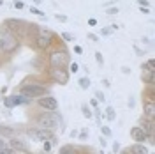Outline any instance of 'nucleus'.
Instances as JSON below:
<instances>
[{
  "label": "nucleus",
  "instance_id": "1",
  "mask_svg": "<svg viewBox=\"0 0 155 154\" xmlns=\"http://www.w3.org/2000/svg\"><path fill=\"white\" fill-rule=\"evenodd\" d=\"M37 126L42 128V129L53 131V129H57V128L60 126V117L55 112H44L37 117Z\"/></svg>",
  "mask_w": 155,
  "mask_h": 154
},
{
  "label": "nucleus",
  "instance_id": "2",
  "mask_svg": "<svg viewBox=\"0 0 155 154\" xmlns=\"http://www.w3.org/2000/svg\"><path fill=\"white\" fill-rule=\"evenodd\" d=\"M46 94V87L39 85V83H27L21 87V96H27V98H41Z\"/></svg>",
  "mask_w": 155,
  "mask_h": 154
},
{
  "label": "nucleus",
  "instance_id": "3",
  "mask_svg": "<svg viewBox=\"0 0 155 154\" xmlns=\"http://www.w3.org/2000/svg\"><path fill=\"white\" fill-rule=\"evenodd\" d=\"M69 64V53L63 50H57L50 55V66L51 67H65Z\"/></svg>",
  "mask_w": 155,
  "mask_h": 154
},
{
  "label": "nucleus",
  "instance_id": "4",
  "mask_svg": "<svg viewBox=\"0 0 155 154\" xmlns=\"http://www.w3.org/2000/svg\"><path fill=\"white\" fill-rule=\"evenodd\" d=\"M53 41V34L50 30H39L37 34V37H35V44H37V48H41V50H46Z\"/></svg>",
  "mask_w": 155,
  "mask_h": 154
},
{
  "label": "nucleus",
  "instance_id": "5",
  "mask_svg": "<svg viewBox=\"0 0 155 154\" xmlns=\"http://www.w3.org/2000/svg\"><path fill=\"white\" fill-rule=\"evenodd\" d=\"M32 138L39 140V142H48V140H53V131L50 129H42V128H35V129H30L28 131Z\"/></svg>",
  "mask_w": 155,
  "mask_h": 154
},
{
  "label": "nucleus",
  "instance_id": "6",
  "mask_svg": "<svg viewBox=\"0 0 155 154\" xmlns=\"http://www.w3.org/2000/svg\"><path fill=\"white\" fill-rule=\"evenodd\" d=\"M51 78L55 82H58L60 85H65L69 82V73L63 67H51Z\"/></svg>",
  "mask_w": 155,
  "mask_h": 154
},
{
  "label": "nucleus",
  "instance_id": "7",
  "mask_svg": "<svg viewBox=\"0 0 155 154\" xmlns=\"http://www.w3.org/2000/svg\"><path fill=\"white\" fill-rule=\"evenodd\" d=\"M39 106H42L44 110L55 112L58 108V101L55 98H51V96H44V98H39Z\"/></svg>",
  "mask_w": 155,
  "mask_h": 154
},
{
  "label": "nucleus",
  "instance_id": "8",
  "mask_svg": "<svg viewBox=\"0 0 155 154\" xmlns=\"http://www.w3.org/2000/svg\"><path fill=\"white\" fill-rule=\"evenodd\" d=\"M131 136H132V140H136V144H143L145 140H148V135H146L139 126H134V128L131 129Z\"/></svg>",
  "mask_w": 155,
  "mask_h": 154
},
{
  "label": "nucleus",
  "instance_id": "9",
  "mask_svg": "<svg viewBox=\"0 0 155 154\" xmlns=\"http://www.w3.org/2000/svg\"><path fill=\"white\" fill-rule=\"evenodd\" d=\"M11 101H12V106H18V104H28L32 101L30 98H27V96H11Z\"/></svg>",
  "mask_w": 155,
  "mask_h": 154
},
{
  "label": "nucleus",
  "instance_id": "10",
  "mask_svg": "<svg viewBox=\"0 0 155 154\" xmlns=\"http://www.w3.org/2000/svg\"><path fill=\"white\" fill-rule=\"evenodd\" d=\"M129 152L131 154H152L143 144H134L131 149H129Z\"/></svg>",
  "mask_w": 155,
  "mask_h": 154
},
{
  "label": "nucleus",
  "instance_id": "11",
  "mask_svg": "<svg viewBox=\"0 0 155 154\" xmlns=\"http://www.w3.org/2000/svg\"><path fill=\"white\" fill-rule=\"evenodd\" d=\"M12 151H27V145L21 142L20 138H12L11 140V145H9Z\"/></svg>",
  "mask_w": 155,
  "mask_h": 154
},
{
  "label": "nucleus",
  "instance_id": "12",
  "mask_svg": "<svg viewBox=\"0 0 155 154\" xmlns=\"http://www.w3.org/2000/svg\"><path fill=\"white\" fill-rule=\"evenodd\" d=\"M145 115L148 117V119H153V115H155V104H153V101H146L145 103Z\"/></svg>",
  "mask_w": 155,
  "mask_h": 154
},
{
  "label": "nucleus",
  "instance_id": "13",
  "mask_svg": "<svg viewBox=\"0 0 155 154\" xmlns=\"http://www.w3.org/2000/svg\"><path fill=\"white\" fill-rule=\"evenodd\" d=\"M141 69H143V73H155V62H153V60L145 62Z\"/></svg>",
  "mask_w": 155,
  "mask_h": 154
},
{
  "label": "nucleus",
  "instance_id": "14",
  "mask_svg": "<svg viewBox=\"0 0 155 154\" xmlns=\"http://www.w3.org/2000/svg\"><path fill=\"white\" fill-rule=\"evenodd\" d=\"M58 154H76V149H74L73 145H63Z\"/></svg>",
  "mask_w": 155,
  "mask_h": 154
},
{
  "label": "nucleus",
  "instance_id": "15",
  "mask_svg": "<svg viewBox=\"0 0 155 154\" xmlns=\"http://www.w3.org/2000/svg\"><path fill=\"white\" fill-rule=\"evenodd\" d=\"M81 112H83V115H85L86 119H92L93 117V112L88 108V104H81Z\"/></svg>",
  "mask_w": 155,
  "mask_h": 154
},
{
  "label": "nucleus",
  "instance_id": "16",
  "mask_svg": "<svg viewBox=\"0 0 155 154\" xmlns=\"http://www.w3.org/2000/svg\"><path fill=\"white\" fill-rule=\"evenodd\" d=\"M143 80H145V82H148L150 85H153V82H155V73H143Z\"/></svg>",
  "mask_w": 155,
  "mask_h": 154
},
{
  "label": "nucleus",
  "instance_id": "17",
  "mask_svg": "<svg viewBox=\"0 0 155 154\" xmlns=\"http://www.w3.org/2000/svg\"><path fill=\"white\" fill-rule=\"evenodd\" d=\"M106 117H108V121H115L116 119V113H115V108L113 106H108V110H106Z\"/></svg>",
  "mask_w": 155,
  "mask_h": 154
},
{
  "label": "nucleus",
  "instance_id": "18",
  "mask_svg": "<svg viewBox=\"0 0 155 154\" xmlns=\"http://www.w3.org/2000/svg\"><path fill=\"white\" fill-rule=\"evenodd\" d=\"M12 41V37H7V36H2L0 37V50H5V46H7V43Z\"/></svg>",
  "mask_w": 155,
  "mask_h": 154
},
{
  "label": "nucleus",
  "instance_id": "19",
  "mask_svg": "<svg viewBox=\"0 0 155 154\" xmlns=\"http://www.w3.org/2000/svg\"><path fill=\"white\" fill-rule=\"evenodd\" d=\"M79 87H81V89H88V87H90V80H88V76H85V78H79Z\"/></svg>",
  "mask_w": 155,
  "mask_h": 154
},
{
  "label": "nucleus",
  "instance_id": "20",
  "mask_svg": "<svg viewBox=\"0 0 155 154\" xmlns=\"http://www.w3.org/2000/svg\"><path fill=\"white\" fill-rule=\"evenodd\" d=\"M30 12H34V14H37V16H42V18L46 20V16H44V12H42V11H39L37 7H30Z\"/></svg>",
  "mask_w": 155,
  "mask_h": 154
},
{
  "label": "nucleus",
  "instance_id": "21",
  "mask_svg": "<svg viewBox=\"0 0 155 154\" xmlns=\"http://www.w3.org/2000/svg\"><path fill=\"white\" fill-rule=\"evenodd\" d=\"M95 99H97V101H106V98H104V94L101 92V91H97V92H95Z\"/></svg>",
  "mask_w": 155,
  "mask_h": 154
},
{
  "label": "nucleus",
  "instance_id": "22",
  "mask_svg": "<svg viewBox=\"0 0 155 154\" xmlns=\"http://www.w3.org/2000/svg\"><path fill=\"white\" fill-rule=\"evenodd\" d=\"M69 71H71V73H78V71H79V66H78L76 62H73V64L69 66Z\"/></svg>",
  "mask_w": 155,
  "mask_h": 154
},
{
  "label": "nucleus",
  "instance_id": "23",
  "mask_svg": "<svg viewBox=\"0 0 155 154\" xmlns=\"http://www.w3.org/2000/svg\"><path fill=\"white\" fill-rule=\"evenodd\" d=\"M95 60L99 62L101 66H102V64H104V57H102V55H101V51H97V53H95Z\"/></svg>",
  "mask_w": 155,
  "mask_h": 154
},
{
  "label": "nucleus",
  "instance_id": "24",
  "mask_svg": "<svg viewBox=\"0 0 155 154\" xmlns=\"http://www.w3.org/2000/svg\"><path fill=\"white\" fill-rule=\"evenodd\" d=\"M62 37L65 39V41H74L73 34H69V32H63V34H62Z\"/></svg>",
  "mask_w": 155,
  "mask_h": 154
},
{
  "label": "nucleus",
  "instance_id": "25",
  "mask_svg": "<svg viewBox=\"0 0 155 154\" xmlns=\"http://www.w3.org/2000/svg\"><path fill=\"white\" fill-rule=\"evenodd\" d=\"M111 32H113V29H111V27H106V29H102V30H101V34H102V36H109Z\"/></svg>",
  "mask_w": 155,
  "mask_h": 154
},
{
  "label": "nucleus",
  "instance_id": "26",
  "mask_svg": "<svg viewBox=\"0 0 155 154\" xmlns=\"http://www.w3.org/2000/svg\"><path fill=\"white\" fill-rule=\"evenodd\" d=\"M0 154H16V152H14L11 147H5V149H2V151H0Z\"/></svg>",
  "mask_w": 155,
  "mask_h": 154
},
{
  "label": "nucleus",
  "instance_id": "27",
  "mask_svg": "<svg viewBox=\"0 0 155 154\" xmlns=\"http://www.w3.org/2000/svg\"><path fill=\"white\" fill-rule=\"evenodd\" d=\"M4 104H5L7 108H12V101H11V98H4Z\"/></svg>",
  "mask_w": 155,
  "mask_h": 154
},
{
  "label": "nucleus",
  "instance_id": "28",
  "mask_svg": "<svg viewBox=\"0 0 155 154\" xmlns=\"http://www.w3.org/2000/svg\"><path fill=\"white\" fill-rule=\"evenodd\" d=\"M101 129H102V133L106 135V136H111V131H109V129H108L106 126H101Z\"/></svg>",
  "mask_w": 155,
  "mask_h": 154
},
{
  "label": "nucleus",
  "instance_id": "29",
  "mask_svg": "<svg viewBox=\"0 0 155 154\" xmlns=\"http://www.w3.org/2000/svg\"><path fill=\"white\" fill-rule=\"evenodd\" d=\"M55 18H57L58 21H67V16H65V14H57Z\"/></svg>",
  "mask_w": 155,
  "mask_h": 154
},
{
  "label": "nucleus",
  "instance_id": "30",
  "mask_svg": "<svg viewBox=\"0 0 155 154\" xmlns=\"http://www.w3.org/2000/svg\"><path fill=\"white\" fill-rule=\"evenodd\" d=\"M14 7H16V9H23V2H20V0H14Z\"/></svg>",
  "mask_w": 155,
  "mask_h": 154
},
{
  "label": "nucleus",
  "instance_id": "31",
  "mask_svg": "<svg viewBox=\"0 0 155 154\" xmlns=\"http://www.w3.org/2000/svg\"><path fill=\"white\" fill-rule=\"evenodd\" d=\"M50 149H51V142L48 140V142H44V151H46V152H50Z\"/></svg>",
  "mask_w": 155,
  "mask_h": 154
},
{
  "label": "nucleus",
  "instance_id": "32",
  "mask_svg": "<svg viewBox=\"0 0 155 154\" xmlns=\"http://www.w3.org/2000/svg\"><path fill=\"white\" fill-rule=\"evenodd\" d=\"M5 147H9V145H7V142H5L4 138H0V151H2V149H5Z\"/></svg>",
  "mask_w": 155,
  "mask_h": 154
},
{
  "label": "nucleus",
  "instance_id": "33",
  "mask_svg": "<svg viewBox=\"0 0 155 154\" xmlns=\"http://www.w3.org/2000/svg\"><path fill=\"white\" fill-rule=\"evenodd\" d=\"M137 4H139L141 7H148V0H137Z\"/></svg>",
  "mask_w": 155,
  "mask_h": 154
},
{
  "label": "nucleus",
  "instance_id": "34",
  "mask_svg": "<svg viewBox=\"0 0 155 154\" xmlns=\"http://www.w3.org/2000/svg\"><path fill=\"white\" fill-rule=\"evenodd\" d=\"M116 12H118L116 7H109V9H108V14H116Z\"/></svg>",
  "mask_w": 155,
  "mask_h": 154
},
{
  "label": "nucleus",
  "instance_id": "35",
  "mask_svg": "<svg viewBox=\"0 0 155 154\" xmlns=\"http://www.w3.org/2000/svg\"><path fill=\"white\" fill-rule=\"evenodd\" d=\"M86 136H88V131H81V133H79V140H85Z\"/></svg>",
  "mask_w": 155,
  "mask_h": 154
},
{
  "label": "nucleus",
  "instance_id": "36",
  "mask_svg": "<svg viewBox=\"0 0 155 154\" xmlns=\"http://www.w3.org/2000/svg\"><path fill=\"white\" fill-rule=\"evenodd\" d=\"M0 133H5V135H11V133H12V131H11L9 128H2V129H0Z\"/></svg>",
  "mask_w": 155,
  "mask_h": 154
},
{
  "label": "nucleus",
  "instance_id": "37",
  "mask_svg": "<svg viewBox=\"0 0 155 154\" xmlns=\"http://www.w3.org/2000/svg\"><path fill=\"white\" fill-rule=\"evenodd\" d=\"M88 25H90V27H95V25H97V20L90 18V20H88Z\"/></svg>",
  "mask_w": 155,
  "mask_h": 154
},
{
  "label": "nucleus",
  "instance_id": "38",
  "mask_svg": "<svg viewBox=\"0 0 155 154\" xmlns=\"http://www.w3.org/2000/svg\"><path fill=\"white\" fill-rule=\"evenodd\" d=\"M88 39H92V41H99V37H97L95 34H88Z\"/></svg>",
  "mask_w": 155,
  "mask_h": 154
},
{
  "label": "nucleus",
  "instance_id": "39",
  "mask_svg": "<svg viewBox=\"0 0 155 154\" xmlns=\"http://www.w3.org/2000/svg\"><path fill=\"white\" fill-rule=\"evenodd\" d=\"M118 151H120V145L115 142V144H113V152H118Z\"/></svg>",
  "mask_w": 155,
  "mask_h": 154
},
{
  "label": "nucleus",
  "instance_id": "40",
  "mask_svg": "<svg viewBox=\"0 0 155 154\" xmlns=\"http://www.w3.org/2000/svg\"><path fill=\"white\" fill-rule=\"evenodd\" d=\"M74 51H76V53H81V46H74Z\"/></svg>",
  "mask_w": 155,
  "mask_h": 154
},
{
  "label": "nucleus",
  "instance_id": "41",
  "mask_svg": "<svg viewBox=\"0 0 155 154\" xmlns=\"http://www.w3.org/2000/svg\"><path fill=\"white\" fill-rule=\"evenodd\" d=\"M134 51H136V53H137V55H143V51L139 50V48H137V46H134Z\"/></svg>",
  "mask_w": 155,
  "mask_h": 154
},
{
  "label": "nucleus",
  "instance_id": "42",
  "mask_svg": "<svg viewBox=\"0 0 155 154\" xmlns=\"http://www.w3.org/2000/svg\"><path fill=\"white\" fill-rule=\"evenodd\" d=\"M141 12H143V14H148L150 11H148V7H141Z\"/></svg>",
  "mask_w": 155,
  "mask_h": 154
},
{
  "label": "nucleus",
  "instance_id": "43",
  "mask_svg": "<svg viewBox=\"0 0 155 154\" xmlns=\"http://www.w3.org/2000/svg\"><path fill=\"white\" fill-rule=\"evenodd\" d=\"M122 73H124V74H127V73H131V69H129V67H122Z\"/></svg>",
  "mask_w": 155,
  "mask_h": 154
},
{
  "label": "nucleus",
  "instance_id": "44",
  "mask_svg": "<svg viewBox=\"0 0 155 154\" xmlns=\"http://www.w3.org/2000/svg\"><path fill=\"white\" fill-rule=\"evenodd\" d=\"M120 154H131V152H129V149H122V151H120Z\"/></svg>",
  "mask_w": 155,
  "mask_h": 154
},
{
  "label": "nucleus",
  "instance_id": "45",
  "mask_svg": "<svg viewBox=\"0 0 155 154\" xmlns=\"http://www.w3.org/2000/svg\"><path fill=\"white\" fill-rule=\"evenodd\" d=\"M34 2H35V4H42V0H34Z\"/></svg>",
  "mask_w": 155,
  "mask_h": 154
},
{
  "label": "nucleus",
  "instance_id": "46",
  "mask_svg": "<svg viewBox=\"0 0 155 154\" xmlns=\"http://www.w3.org/2000/svg\"><path fill=\"white\" fill-rule=\"evenodd\" d=\"M0 5H4V0H0Z\"/></svg>",
  "mask_w": 155,
  "mask_h": 154
},
{
  "label": "nucleus",
  "instance_id": "47",
  "mask_svg": "<svg viewBox=\"0 0 155 154\" xmlns=\"http://www.w3.org/2000/svg\"><path fill=\"white\" fill-rule=\"evenodd\" d=\"M42 154H50V152H42Z\"/></svg>",
  "mask_w": 155,
  "mask_h": 154
}]
</instances>
